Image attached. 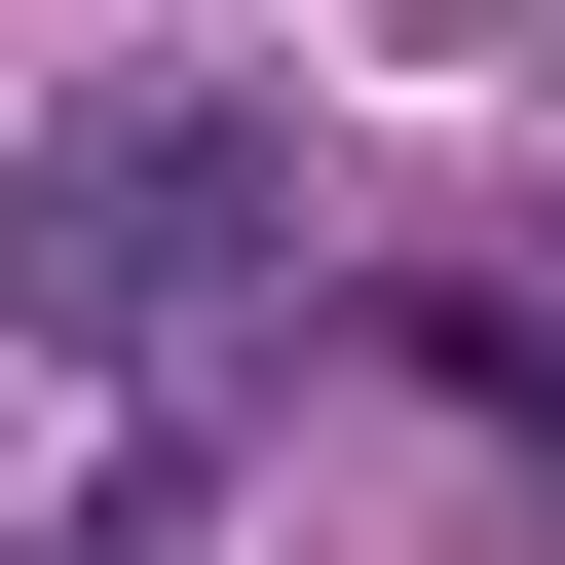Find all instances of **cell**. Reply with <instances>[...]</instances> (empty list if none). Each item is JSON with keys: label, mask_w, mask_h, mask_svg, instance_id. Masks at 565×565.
Returning <instances> with one entry per match:
<instances>
[{"label": "cell", "mask_w": 565, "mask_h": 565, "mask_svg": "<svg viewBox=\"0 0 565 565\" xmlns=\"http://www.w3.org/2000/svg\"><path fill=\"white\" fill-rule=\"evenodd\" d=\"M415 377H452V415H527V452H565V340H527V302H415Z\"/></svg>", "instance_id": "cell-2"}, {"label": "cell", "mask_w": 565, "mask_h": 565, "mask_svg": "<svg viewBox=\"0 0 565 565\" xmlns=\"http://www.w3.org/2000/svg\"><path fill=\"white\" fill-rule=\"evenodd\" d=\"M264 264H302V151H264V114H189V76H114V114H39V151H0V340H76V377L226 340Z\"/></svg>", "instance_id": "cell-1"}]
</instances>
